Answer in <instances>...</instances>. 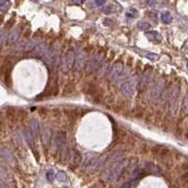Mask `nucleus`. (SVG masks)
<instances>
[{"label": "nucleus", "instance_id": "f257e3e1", "mask_svg": "<svg viewBox=\"0 0 188 188\" xmlns=\"http://www.w3.org/2000/svg\"><path fill=\"white\" fill-rule=\"evenodd\" d=\"M129 165V161L126 159H123L121 161H118L114 165L111 166V168L106 171V173L104 174V177L106 180L108 182H115L118 179H119L125 169L127 168V166Z\"/></svg>", "mask_w": 188, "mask_h": 188}, {"label": "nucleus", "instance_id": "f03ea898", "mask_svg": "<svg viewBox=\"0 0 188 188\" xmlns=\"http://www.w3.org/2000/svg\"><path fill=\"white\" fill-rule=\"evenodd\" d=\"M107 159H108L107 155H103L99 157H96L95 155H93L91 159H87L88 161L86 162V168H85L86 171L88 173L97 171L104 165Z\"/></svg>", "mask_w": 188, "mask_h": 188}, {"label": "nucleus", "instance_id": "7ed1b4c3", "mask_svg": "<svg viewBox=\"0 0 188 188\" xmlns=\"http://www.w3.org/2000/svg\"><path fill=\"white\" fill-rule=\"evenodd\" d=\"M123 72H124V68L123 65L121 63V62H118V63H115L111 69L110 73H109V80L114 83V84H117L121 81V79L123 76Z\"/></svg>", "mask_w": 188, "mask_h": 188}, {"label": "nucleus", "instance_id": "20e7f679", "mask_svg": "<svg viewBox=\"0 0 188 188\" xmlns=\"http://www.w3.org/2000/svg\"><path fill=\"white\" fill-rule=\"evenodd\" d=\"M137 82L136 81V78L133 77L131 78L129 81L123 83V84L121 86V92L123 96L125 97H132L135 94V90H136V87Z\"/></svg>", "mask_w": 188, "mask_h": 188}, {"label": "nucleus", "instance_id": "39448f33", "mask_svg": "<svg viewBox=\"0 0 188 188\" xmlns=\"http://www.w3.org/2000/svg\"><path fill=\"white\" fill-rule=\"evenodd\" d=\"M74 58H75V54L73 50H70L66 53L65 57L62 59V70L63 72L67 73L71 71V69L73 66L74 63Z\"/></svg>", "mask_w": 188, "mask_h": 188}, {"label": "nucleus", "instance_id": "423d86ee", "mask_svg": "<svg viewBox=\"0 0 188 188\" xmlns=\"http://www.w3.org/2000/svg\"><path fill=\"white\" fill-rule=\"evenodd\" d=\"M102 64V57H100L99 55H96L94 57H92L88 60V62L86 63V70L87 73H91L94 71H96L97 69L100 67Z\"/></svg>", "mask_w": 188, "mask_h": 188}, {"label": "nucleus", "instance_id": "0eeeda50", "mask_svg": "<svg viewBox=\"0 0 188 188\" xmlns=\"http://www.w3.org/2000/svg\"><path fill=\"white\" fill-rule=\"evenodd\" d=\"M74 59H75V68H76V70H77L78 72L82 71L83 68L85 67V65L87 63V59H88L87 53L85 51H81L80 53H78V55H76V58Z\"/></svg>", "mask_w": 188, "mask_h": 188}, {"label": "nucleus", "instance_id": "6e6552de", "mask_svg": "<svg viewBox=\"0 0 188 188\" xmlns=\"http://www.w3.org/2000/svg\"><path fill=\"white\" fill-rule=\"evenodd\" d=\"M38 43L35 40H29L24 41V43H21L20 44L17 45V47L15 48L16 50H19L21 52H27V51H31L33 49H35V47L37 46Z\"/></svg>", "mask_w": 188, "mask_h": 188}, {"label": "nucleus", "instance_id": "1a4fd4ad", "mask_svg": "<svg viewBox=\"0 0 188 188\" xmlns=\"http://www.w3.org/2000/svg\"><path fill=\"white\" fill-rule=\"evenodd\" d=\"M0 157H2L5 161L10 165H15V158L9 150L5 148H0Z\"/></svg>", "mask_w": 188, "mask_h": 188}, {"label": "nucleus", "instance_id": "9d476101", "mask_svg": "<svg viewBox=\"0 0 188 188\" xmlns=\"http://www.w3.org/2000/svg\"><path fill=\"white\" fill-rule=\"evenodd\" d=\"M145 35H146V37L149 39V40L152 41V43H161L163 40L162 35L158 31H149V32H146Z\"/></svg>", "mask_w": 188, "mask_h": 188}, {"label": "nucleus", "instance_id": "9b49d317", "mask_svg": "<svg viewBox=\"0 0 188 188\" xmlns=\"http://www.w3.org/2000/svg\"><path fill=\"white\" fill-rule=\"evenodd\" d=\"M51 139V130L49 127H44L41 133V142L44 146H47L49 144V141Z\"/></svg>", "mask_w": 188, "mask_h": 188}, {"label": "nucleus", "instance_id": "f8f14e48", "mask_svg": "<svg viewBox=\"0 0 188 188\" xmlns=\"http://www.w3.org/2000/svg\"><path fill=\"white\" fill-rule=\"evenodd\" d=\"M30 133L33 136H37L40 134V123L37 120H31L29 123Z\"/></svg>", "mask_w": 188, "mask_h": 188}, {"label": "nucleus", "instance_id": "ddd939ff", "mask_svg": "<svg viewBox=\"0 0 188 188\" xmlns=\"http://www.w3.org/2000/svg\"><path fill=\"white\" fill-rule=\"evenodd\" d=\"M35 50H36V53L39 54L40 55H45V57H46L47 52H48L46 45L43 44V43L37 44V46L35 47Z\"/></svg>", "mask_w": 188, "mask_h": 188}, {"label": "nucleus", "instance_id": "4468645a", "mask_svg": "<svg viewBox=\"0 0 188 188\" xmlns=\"http://www.w3.org/2000/svg\"><path fill=\"white\" fill-rule=\"evenodd\" d=\"M20 36V31L19 29H15V30H13L10 34V36H9V43H15V41L18 40Z\"/></svg>", "mask_w": 188, "mask_h": 188}, {"label": "nucleus", "instance_id": "2eb2a0df", "mask_svg": "<svg viewBox=\"0 0 188 188\" xmlns=\"http://www.w3.org/2000/svg\"><path fill=\"white\" fill-rule=\"evenodd\" d=\"M73 157H72V160L75 166H77L82 160V157H81V154H79V152L77 151H73V154H72Z\"/></svg>", "mask_w": 188, "mask_h": 188}, {"label": "nucleus", "instance_id": "dca6fc26", "mask_svg": "<svg viewBox=\"0 0 188 188\" xmlns=\"http://www.w3.org/2000/svg\"><path fill=\"white\" fill-rule=\"evenodd\" d=\"M161 19H162V21L164 23L169 24V23H171V21H172V16H171L169 11H164V12H162V14H161Z\"/></svg>", "mask_w": 188, "mask_h": 188}, {"label": "nucleus", "instance_id": "f3484780", "mask_svg": "<svg viewBox=\"0 0 188 188\" xmlns=\"http://www.w3.org/2000/svg\"><path fill=\"white\" fill-rule=\"evenodd\" d=\"M10 7V0H0V10L7 11Z\"/></svg>", "mask_w": 188, "mask_h": 188}, {"label": "nucleus", "instance_id": "a211bd4d", "mask_svg": "<svg viewBox=\"0 0 188 188\" xmlns=\"http://www.w3.org/2000/svg\"><path fill=\"white\" fill-rule=\"evenodd\" d=\"M107 68H108L107 63H103V64H101V65H100V67L98 68V75H99V77H100V78L103 77V76L106 75V73Z\"/></svg>", "mask_w": 188, "mask_h": 188}, {"label": "nucleus", "instance_id": "6ab92c4d", "mask_svg": "<svg viewBox=\"0 0 188 188\" xmlns=\"http://www.w3.org/2000/svg\"><path fill=\"white\" fill-rule=\"evenodd\" d=\"M137 26H138V28L142 31H147L151 28V25L147 22H139L137 24Z\"/></svg>", "mask_w": 188, "mask_h": 188}, {"label": "nucleus", "instance_id": "aec40b11", "mask_svg": "<svg viewBox=\"0 0 188 188\" xmlns=\"http://www.w3.org/2000/svg\"><path fill=\"white\" fill-rule=\"evenodd\" d=\"M145 57L147 58H149V59H151V61H157L159 59V58H160L159 55L154 54V53H147L145 55Z\"/></svg>", "mask_w": 188, "mask_h": 188}, {"label": "nucleus", "instance_id": "412c9836", "mask_svg": "<svg viewBox=\"0 0 188 188\" xmlns=\"http://www.w3.org/2000/svg\"><path fill=\"white\" fill-rule=\"evenodd\" d=\"M57 178L58 181H60V182H63V183H66L67 181H68V178H67V175L64 173V172H58V175H57Z\"/></svg>", "mask_w": 188, "mask_h": 188}, {"label": "nucleus", "instance_id": "4be33fe9", "mask_svg": "<svg viewBox=\"0 0 188 188\" xmlns=\"http://www.w3.org/2000/svg\"><path fill=\"white\" fill-rule=\"evenodd\" d=\"M144 80V82H140L139 83V85H140L141 88H144L145 87H147L148 84H149V80H150V75H144L143 78H142V81Z\"/></svg>", "mask_w": 188, "mask_h": 188}, {"label": "nucleus", "instance_id": "5701e85b", "mask_svg": "<svg viewBox=\"0 0 188 188\" xmlns=\"http://www.w3.org/2000/svg\"><path fill=\"white\" fill-rule=\"evenodd\" d=\"M182 110H183V112L184 114L187 113V99L184 98V101H183V103H182Z\"/></svg>", "mask_w": 188, "mask_h": 188}, {"label": "nucleus", "instance_id": "b1692460", "mask_svg": "<svg viewBox=\"0 0 188 188\" xmlns=\"http://www.w3.org/2000/svg\"><path fill=\"white\" fill-rule=\"evenodd\" d=\"M46 178H47L48 181H49V182H53V180H54V173L53 172H47Z\"/></svg>", "mask_w": 188, "mask_h": 188}, {"label": "nucleus", "instance_id": "393cba45", "mask_svg": "<svg viewBox=\"0 0 188 188\" xmlns=\"http://www.w3.org/2000/svg\"><path fill=\"white\" fill-rule=\"evenodd\" d=\"M0 188H12V187L8 184H6L5 182H3L2 180H0Z\"/></svg>", "mask_w": 188, "mask_h": 188}, {"label": "nucleus", "instance_id": "a878e982", "mask_svg": "<svg viewBox=\"0 0 188 188\" xmlns=\"http://www.w3.org/2000/svg\"><path fill=\"white\" fill-rule=\"evenodd\" d=\"M106 0H95L97 6H103L104 3H106Z\"/></svg>", "mask_w": 188, "mask_h": 188}, {"label": "nucleus", "instance_id": "bb28decb", "mask_svg": "<svg viewBox=\"0 0 188 188\" xmlns=\"http://www.w3.org/2000/svg\"><path fill=\"white\" fill-rule=\"evenodd\" d=\"M132 187V182L130 181V182H127L126 184H124L122 186H121V188H131Z\"/></svg>", "mask_w": 188, "mask_h": 188}, {"label": "nucleus", "instance_id": "cd10ccee", "mask_svg": "<svg viewBox=\"0 0 188 188\" xmlns=\"http://www.w3.org/2000/svg\"><path fill=\"white\" fill-rule=\"evenodd\" d=\"M73 1L75 3V4H77V5H80V4H83L85 2V0H73Z\"/></svg>", "mask_w": 188, "mask_h": 188}, {"label": "nucleus", "instance_id": "c85d7f7f", "mask_svg": "<svg viewBox=\"0 0 188 188\" xmlns=\"http://www.w3.org/2000/svg\"><path fill=\"white\" fill-rule=\"evenodd\" d=\"M148 4L152 7L154 5V0H148Z\"/></svg>", "mask_w": 188, "mask_h": 188}, {"label": "nucleus", "instance_id": "c756f323", "mask_svg": "<svg viewBox=\"0 0 188 188\" xmlns=\"http://www.w3.org/2000/svg\"><path fill=\"white\" fill-rule=\"evenodd\" d=\"M33 1H34V2H38V1H39V0H33Z\"/></svg>", "mask_w": 188, "mask_h": 188}]
</instances>
